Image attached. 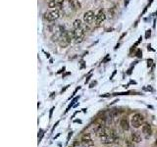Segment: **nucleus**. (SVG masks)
<instances>
[{"instance_id": "nucleus-2", "label": "nucleus", "mask_w": 157, "mask_h": 147, "mask_svg": "<svg viewBox=\"0 0 157 147\" xmlns=\"http://www.w3.org/2000/svg\"><path fill=\"white\" fill-rule=\"evenodd\" d=\"M145 122V117H143L142 115L140 114V113H136V114H135L132 117V119H131V124H132V126L133 128H140V126H142L143 123Z\"/></svg>"}, {"instance_id": "nucleus-7", "label": "nucleus", "mask_w": 157, "mask_h": 147, "mask_svg": "<svg viewBox=\"0 0 157 147\" xmlns=\"http://www.w3.org/2000/svg\"><path fill=\"white\" fill-rule=\"evenodd\" d=\"M105 19H106V15H105V12L103 9H100L98 13L95 16V24L96 25H100L102 22H104Z\"/></svg>"}, {"instance_id": "nucleus-13", "label": "nucleus", "mask_w": 157, "mask_h": 147, "mask_svg": "<svg viewBox=\"0 0 157 147\" xmlns=\"http://www.w3.org/2000/svg\"><path fill=\"white\" fill-rule=\"evenodd\" d=\"M73 27L75 29H80V28H83V24H82V21L80 19H77L76 21H74L73 23Z\"/></svg>"}, {"instance_id": "nucleus-11", "label": "nucleus", "mask_w": 157, "mask_h": 147, "mask_svg": "<svg viewBox=\"0 0 157 147\" xmlns=\"http://www.w3.org/2000/svg\"><path fill=\"white\" fill-rule=\"evenodd\" d=\"M132 140L136 143H140L142 140V137H141V135L138 133H133L132 135Z\"/></svg>"}, {"instance_id": "nucleus-12", "label": "nucleus", "mask_w": 157, "mask_h": 147, "mask_svg": "<svg viewBox=\"0 0 157 147\" xmlns=\"http://www.w3.org/2000/svg\"><path fill=\"white\" fill-rule=\"evenodd\" d=\"M120 126L124 130H129V128H130V125H129V122L127 121V119H122L120 122Z\"/></svg>"}, {"instance_id": "nucleus-4", "label": "nucleus", "mask_w": 157, "mask_h": 147, "mask_svg": "<svg viewBox=\"0 0 157 147\" xmlns=\"http://www.w3.org/2000/svg\"><path fill=\"white\" fill-rule=\"evenodd\" d=\"M60 15H61L60 10L57 8V9L51 10V11L48 12V13H45L44 18L47 21H49V22H53V21L58 20L59 18H60Z\"/></svg>"}, {"instance_id": "nucleus-8", "label": "nucleus", "mask_w": 157, "mask_h": 147, "mask_svg": "<svg viewBox=\"0 0 157 147\" xmlns=\"http://www.w3.org/2000/svg\"><path fill=\"white\" fill-rule=\"evenodd\" d=\"M64 3V0H48V7L52 9H57Z\"/></svg>"}, {"instance_id": "nucleus-22", "label": "nucleus", "mask_w": 157, "mask_h": 147, "mask_svg": "<svg viewBox=\"0 0 157 147\" xmlns=\"http://www.w3.org/2000/svg\"><path fill=\"white\" fill-rule=\"evenodd\" d=\"M42 136H43V130H39V133H38V140H41V138H42Z\"/></svg>"}, {"instance_id": "nucleus-9", "label": "nucleus", "mask_w": 157, "mask_h": 147, "mask_svg": "<svg viewBox=\"0 0 157 147\" xmlns=\"http://www.w3.org/2000/svg\"><path fill=\"white\" fill-rule=\"evenodd\" d=\"M142 133H145V135L146 136H150L151 135V133H152V130H151V126H150V124H148V123H145L142 125Z\"/></svg>"}, {"instance_id": "nucleus-14", "label": "nucleus", "mask_w": 157, "mask_h": 147, "mask_svg": "<svg viewBox=\"0 0 157 147\" xmlns=\"http://www.w3.org/2000/svg\"><path fill=\"white\" fill-rule=\"evenodd\" d=\"M141 41H142V37H138V41H136V42L135 43V44H133V45L132 46V48H131V51H132L133 49H135V48H136V46H138V45H140V43L141 42Z\"/></svg>"}, {"instance_id": "nucleus-30", "label": "nucleus", "mask_w": 157, "mask_h": 147, "mask_svg": "<svg viewBox=\"0 0 157 147\" xmlns=\"http://www.w3.org/2000/svg\"><path fill=\"white\" fill-rule=\"evenodd\" d=\"M147 49H148V50H150V51H154V49L151 48V45H150V44L147 45Z\"/></svg>"}, {"instance_id": "nucleus-15", "label": "nucleus", "mask_w": 157, "mask_h": 147, "mask_svg": "<svg viewBox=\"0 0 157 147\" xmlns=\"http://www.w3.org/2000/svg\"><path fill=\"white\" fill-rule=\"evenodd\" d=\"M152 2H153V0H150V1H149V3H148L147 5H146L145 8L143 9V11H142V13H141V14H140V16H143V15L145 14L146 11H147V9L149 8V7H150V5H151V3H152Z\"/></svg>"}, {"instance_id": "nucleus-17", "label": "nucleus", "mask_w": 157, "mask_h": 147, "mask_svg": "<svg viewBox=\"0 0 157 147\" xmlns=\"http://www.w3.org/2000/svg\"><path fill=\"white\" fill-rule=\"evenodd\" d=\"M136 56L138 58H142V51H141V49H138V50H136Z\"/></svg>"}, {"instance_id": "nucleus-25", "label": "nucleus", "mask_w": 157, "mask_h": 147, "mask_svg": "<svg viewBox=\"0 0 157 147\" xmlns=\"http://www.w3.org/2000/svg\"><path fill=\"white\" fill-rule=\"evenodd\" d=\"M91 74H89V76L86 77V81H84V82H86V84H87V82L89 81V79H91Z\"/></svg>"}, {"instance_id": "nucleus-33", "label": "nucleus", "mask_w": 157, "mask_h": 147, "mask_svg": "<svg viewBox=\"0 0 157 147\" xmlns=\"http://www.w3.org/2000/svg\"><path fill=\"white\" fill-rule=\"evenodd\" d=\"M84 147H86V146H84Z\"/></svg>"}, {"instance_id": "nucleus-6", "label": "nucleus", "mask_w": 157, "mask_h": 147, "mask_svg": "<svg viewBox=\"0 0 157 147\" xmlns=\"http://www.w3.org/2000/svg\"><path fill=\"white\" fill-rule=\"evenodd\" d=\"M95 16H96V15H95L94 12L91 11V10H89V11H86L84 14V23H86V24H91L93 21H95Z\"/></svg>"}, {"instance_id": "nucleus-5", "label": "nucleus", "mask_w": 157, "mask_h": 147, "mask_svg": "<svg viewBox=\"0 0 157 147\" xmlns=\"http://www.w3.org/2000/svg\"><path fill=\"white\" fill-rule=\"evenodd\" d=\"M81 141L86 147H91V146H93V144H94L89 133H84V135L82 136Z\"/></svg>"}, {"instance_id": "nucleus-10", "label": "nucleus", "mask_w": 157, "mask_h": 147, "mask_svg": "<svg viewBox=\"0 0 157 147\" xmlns=\"http://www.w3.org/2000/svg\"><path fill=\"white\" fill-rule=\"evenodd\" d=\"M69 5L73 10L81 9V3H80L79 0H69Z\"/></svg>"}, {"instance_id": "nucleus-21", "label": "nucleus", "mask_w": 157, "mask_h": 147, "mask_svg": "<svg viewBox=\"0 0 157 147\" xmlns=\"http://www.w3.org/2000/svg\"><path fill=\"white\" fill-rule=\"evenodd\" d=\"M146 62H147V67H151L153 65V60H152V59H147Z\"/></svg>"}, {"instance_id": "nucleus-27", "label": "nucleus", "mask_w": 157, "mask_h": 147, "mask_svg": "<svg viewBox=\"0 0 157 147\" xmlns=\"http://www.w3.org/2000/svg\"><path fill=\"white\" fill-rule=\"evenodd\" d=\"M53 110H54V107L51 108V110H50V114H49V118L52 117V113H53Z\"/></svg>"}, {"instance_id": "nucleus-29", "label": "nucleus", "mask_w": 157, "mask_h": 147, "mask_svg": "<svg viewBox=\"0 0 157 147\" xmlns=\"http://www.w3.org/2000/svg\"><path fill=\"white\" fill-rule=\"evenodd\" d=\"M65 69H66V68H65V67H63V68H62V69H61V70H60V71H59V72H58V74H61V73H62V72H65Z\"/></svg>"}, {"instance_id": "nucleus-19", "label": "nucleus", "mask_w": 157, "mask_h": 147, "mask_svg": "<svg viewBox=\"0 0 157 147\" xmlns=\"http://www.w3.org/2000/svg\"><path fill=\"white\" fill-rule=\"evenodd\" d=\"M126 144H127V147H135L133 145V141H130V140H127L126 141Z\"/></svg>"}, {"instance_id": "nucleus-24", "label": "nucleus", "mask_w": 157, "mask_h": 147, "mask_svg": "<svg viewBox=\"0 0 157 147\" xmlns=\"http://www.w3.org/2000/svg\"><path fill=\"white\" fill-rule=\"evenodd\" d=\"M96 84H97V82L95 81H92L91 84H89V88H92V87H94L95 86H96Z\"/></svg>"}, {"instance_id": "nucleus-26", "label": "nucleus", "mask_w": 157, "mask_h": 147, "mask_svg": "<svg viewBox=\"0 0 157 147\" xmlns=\"http://www.w3.org/2000/svg\"><path fill=\"white\" fill-rule=\"evenodd\" d=\"M83 68H84V61L82 60L81 61V69H83Z\"/></svg>"}, {"instance_id": "nucleus-20", "label": "nucleus", "mask_w": 157, "mask_h": 147, "mask_svg": "<svg viewBox=\"0 0 157 147\" xmlns=\"http://www.w3.org/2000/svg\"><path fill=\"white\" fill-rule=\"evenodd\" d=\"M143 90H145V91H151V92H152L153 91V88L150 86H146L143 87Z\"/></svg>"}, {"instance_id": "nucleus-18", "label": "nucleus", "mask_w": 157, "mask_h": 147, "mask_svg": "<svg viewBox=\"0 0 157 147\" xmlns=\"http://www.w3.org/2000/svg\"><path fill=\"white\" fill-rule=\"evenodd\" d=\"M145 37L146 39H149V37H151V30H146Z\"/></svg>"}, {"instance_id": "nucleus-32", "label": "nucleus", "mask_w": 157, "mask_h": 147, "mask_svg": "<svg viewBox=\"0 0 157 147\" xmlns=\"http://www.w3.org/2000/svg\"><path fill=\"white\" fill-rule=\"evenodd\" d=\"M68 75H70V73H67V74H65V75H64V76H63V78H65V77H66V76H68Z\"/></svg>"}, {"instance_id": "nucleus-28", "label": "nucleus", "mask_w": 157, "mask_h": 147, "mask_svg": "<svg viewBox=\"0 0 157 147\" xmlns=\"http://www.w3.org/2000/svg\"><path fill=\"white\" fill-rule=\"evenodd\" d=\"M115 75H116V70H115L114 72H113V74L111 75V77H110V79H112L113 78H114V76H115Z\"/></svg>"}, {"instance_id": "nucleus-31", "label": "nucleus", "mask_w": 157, "mask_h": 147, "mask_svg": "<svg viewBox=\"0 0 157 147\" xmlns=\"http://www.w3.org/2000/svg\"><path fill=\"white\" fill-rule=\"evenodd\" d=\"M69 86H65V87H64V88H63L62 90H61V92H62V93H63V92H64V91H65V90H66L67 88H68V87H69Z\"/></svg>"}, {"instance_id": "nucleus-3", "label": "nucleus", "mask_w": 157, "mask_h": 147, "mask_svg": "<svg viewBox=\"0 0 157 147\" xmlns=\"http://www.w3.org/2000/svg\"><path fill=\"white\" fill-rule=\"evenodd\" d=\"M74 41L75 43H81L83 42L84 39V33H86V32H84V28H80V29H75L74 30Z\"/></svg>"}, {"instance_id": "nucleus-23", "label": "nucleus", "mask_w": 157, "mask_h": 147, "mask_svg": "<svg viewBox=\"0 0 157 147\" xmlns=\"http://www.w3.org/2000/svg\"><path fill=\"white\" fill-rule=\"evenodd\" d=\"M110 60V56H109V54H107L106 56H105V58L102 60V63H106L107 61H109Z\"/></svg>"}, {"instance_id": "nucleus-1", "label": "nucleus", "mask_w": 157, "mask_h": 147, "mask_svg": "<svg viewBox=\"0 0 157 147\" xmlns=\"http://www.w3.org/2000/svg\"><path fill=\"white\" fill-rule=\"evenodd\" d=\"M74 39V33L73 32H68V30H64L62 35H61L60 39H59L58 43L61 47L65 48L67 47L70 43L72 42V40Z\"/></svg>"}, {"instance_id": "nucleus-16", "label": "nucleus", "mask_w": 157, "mask_h": 147, "mask_svg": "<svg viewBox=\"0 0 157 147\" xmlns=\"http://www.w3.org/2000/svg\"><path fill=\"white\" fill-rule=\"evenodd\" d=\"M78 100H79V97H76V98H75V99L73 100V101H72V103H71V104H70V105H69V106H68V108H67V110L65 111V113H67V112H68V111L70 110V108H71L72 106H74V104H75V103H76L77 101H78Z\"/></svg>"}]
</instances>
